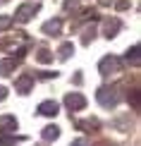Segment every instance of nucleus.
<instances>
[{
    "instance_id": "obj_8",
    "label": "nucleus",
    "mask_w": 141,
    "mask_h": 146,
    "mask_svg": "<svg viewBox=\"0 0 141 146\" xmlns=\"http://www.w3.org/2000/svg\"><path fill=\"white\" fill-rule=\"evenodd\" d=\"M7 70H12V62H0V74H10Z\"/></svg>"
},
{
    "instance_id": "obj_13",
    "label": "nucleus",
    "mask_w": 141,
    "mask_h": 146,
    "mask_svg": "<svg viewBox=\"0 0 141 146\" xmlns=\"http://www.w3.org/2000/svg\"><path fill=\"white\" fill-rule=\"evenodd\" d=\"M72 146H89V144H86V141H84V139H77V141H74V144H72Z\"/></svg>"
},
{
    "instance_id": "obj_11",
    "label": "nucleus",
    "mask_w": 141,
    "mask_h": 146,
    "mask_svg": "<svg viewBox=\"0 0 141 146\" xmlns=\"http://www.w3.org/2000/svg\"><path fill=\"white\" fill-rule=\"evenodd\" d=\"M7 24H10V19H7V17H0V29H3V27H7Z\"/></svg>"
},
{
    "instance_id": "obj_4",
    "label": "nucleus",
    "mask_w": 141,
    "mask_h": 146,
    "mask_svg": "<svg viewBox=\"0 0 141 146\" xmlns=\"http://www.w3.org/2000/svg\"><path fill=\"white\" fill-rule=\"evenodd\" d=\"M38 113L41 115H55V113H58V103H55V101H43L38 106Z\"/></svg>"
},
{
    "instance_id": "obj_6",
    "label": "nucleus",
    "mask_w": 141,
    "mask_h": 146,
    "mask_svg": "<svg viewBox=\"0 0 141 146\" xmlns=\"http://www.w3.org/2000/svg\"><path fill=\"white\" fill-rule=\"evenodd\" d=\"M29 12H31V5H24V7H19V12H17V19H19V22H26L29 17H31Z\"/></svg>"
},
{
    "instance_id": "obj_7",
    "label": "nucleus",
    "mask_w": 141,
    "mask_h": 146,
    "mask_svg": "<svg viewBox=\"0 0 141 146\" xmlns=\"http://www.w3.org/2000/svg\"><path fill=\"white\" fill-rule=\"evenodd\" d=\"M43 31H46V34H50V31H60V22H48L46 27H43Z\"/></svg>"
},
{
    "instance_id": "obj_9",
    "label": "nucleus",
    "mask_w": 141,
    "mask_h": 146,
    "mask_svg": "<svg viewBox=\"0 0 141 146\" xmlns=\"http://www.w3.org/2000/svg\"><path fill=\"white\" fill-rule=\"evenodd\" d=\"M136 53H139V48L134 46V48H132V62H134V65H139V55H136Z\"/></svg>"
},
{
    "instance_id": "obj_3",
    "label": "nucleus",
    "mask_w": 141,
    "mask_h": 146,
    "mask_svg": "<svg viewBox=\"0 0 141 146\" xmlns=\"http://www.w3.org/2000/svg\"><path fill=\"white\" fill-rule=\"evenodd\" d=\"M117 67H120V60L117 58H105L101 62V72H103V74H113V72H117Z\"/></svg>"
},
{
    "instance_id": "obj_10",
    "label": "nucleus",
    "mask_w": 141,
    "mask_h": 146,
    "mask_svg": "<svg viewBox=\"0 0 141 146\" xmlns=\"http://www.w3.org/2000/svg\"><path fill=\"white\" fill-rule=\"evenodd\" d=\"M70 50H72V46H62V50H60V53H62V58L70 55Z\"/></svg>"
},
{
    "instance_id": "obj_14",
    "label": "nucleus",
    "mask_w": 141,
    "mask_h": 146,
    "mask_svg": "<svg viewBox=\"0 0 141 146\" xmlns=\"http://www.w3.org/2000/svg\"><path fill=\"white\" fill-rule=\"evenodd\" d=\"M5 98V89H0V101H3Z\"/></svg>"
},
{
    "instance_id": "obj_5",
    "label": "nucleus",
    "mask_w": 141,
    "mask_h": 146,
    "mask_svg": "<svg viewBox=\"0 0 141 146\" xmlns=\"http://www.w3.org/2000/svg\"><path fill=\"white\" fill-rule=\"evenodd\" d=\"M58 137H60V129H58V127H46V129H43V139H46V141L58 139Z\"/></svg>"
},
{
    "instance_id": "obj_12",
    "label": "nucleus",
    "mask_w": 141,
    "mask_h": 146,
    "mask_svg": "<svg viewBox=\"0 0 141 146\" xmlns=\"http://www.w3.org/2000/svg\"><path fill=\"white\" fill-rule=\"evenodd\" d=\"M38 60H41V62H46V60H50V55H46V50H43V53L38 55Z\"/></svg>"
},
{
    "instance_id": "obj_2",
    "label": "nucleus",
    "mask_w": 141,
    "mask_h": 146,
    "mask_svg": "<svg viewBox=\"0 0 141 146\" xmlns=\"http://www.w3.org/2000/svg\"><path fill=\"white\" fill-rule=\"evenodd\" d=\"M65 103L72 108V110H81V108L86 106V101H84V96H81V94H70V96L65 98Z\"/></svg>"
},
{
    "instance_id": "obj_1",
    "label": "nucleus",
    "mask_w": 141,
    "mask_h": 146,
    "mask_svg": "<svg viewBox=\"0 0 141 146\" xmlns=\"http://www.w3.org/2000/svg\"><path fill=\"white\" fill-rule=\"evenodd\" d=\"M98 103H101V106H105V108H115L120 103V96H117V91L115 89H101L98 91Z\"/></svg>"
}]
</instances>
